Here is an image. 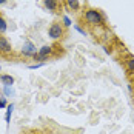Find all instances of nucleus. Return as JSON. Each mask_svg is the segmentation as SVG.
Returning <instances> with one entry per match:
<instances>
[{
	"instance_id": "nucleus-1",
	"label": "nucleus",
	"mask_w": 134,
	"mask_h": 134,
	"mask_svg": "<svg viewBox=\"0 0 134 134\" xmlns=\"http://www.w3.org/2000/svg\"><path fill=\"white\" fill-rule=\"evenodd\" d=\"M83 17H85L86 23H90V25H93V26H100V25H103L105 20H107V15L102 13V11L96 9V8H88V9H85Z\"/></svg>"
},
{
	"instance_id": "nucleus-2",
	"label": "nucleus",
	"mask_w": 134,
	"mask_h": 134,
	"mask_svg": "<svg viewBox=\"0 0 134 134\" xmlns=\"http://www.w3.org/2000/svg\"><path fill=\"white\" fill-rule=\"evenodd\" d=\"M65 34V26L62 23H53L48 28V37L51 40H60Z\"/></svg>"
},
{
	"instance_id": "nucleus-3",
	"label": "nucleus",
	"mask_w": 134,
	"mask_h": 134,
	"mask_svg": "<svg viewBox=\"0 0 134 134\" xmlns=\"http://www.w3.org/2000/svg\"><path fill=\"white\" fill-rule=\"evenodd\" d=\"M51 54H53V46H51V45H43V46L39 48V53L36 54L32 59H34V60H37L39 63H42V62L45 63V60H46Z\"/></svg>"
},
{
	"instance_id": "nucleus-4",
	"label": "nucleus",
	"mask_w": 134,
	"mask_h": 134,
	"mask_svg": "<svg viewBox=\"0 0 134 134\" xmlns=\"http://www.w3.org/2000/svg\"><path fill=\"white\" fill-rule=\"evenodd\" d=\"M20 53L23 54L25 57H34L36 54L39 53V49L36 48V45H34L31 40H26V42H23V46H22Z\"/></svg>"
},
{
	"instance_id": "nucleus-5",
	"label": "nucleus",
	"mask_w": 134,
	"mask_h": 134,
	"mask_svg": "<svg viewBox=\"0 0 134 134\" xmlns=\"http://www.w3.org/2000/svg\"><path fill=\"white\" fill-rule=\"evenodd\" d=\"M0 53H2V54H9V53H13L11 42L8 40L5 36H2V34H0Z\"/></svg>"
},
{
	"instance_id": "nucleus-6",
	"label": "nucleus",
	"mask_w": 134,
	"mask_h": 134,
	"mask_svg": "<svg viewBox=\"0 0 134 134\" xmlns=\"http://www.w3.org/2000/svg\"><path fill=\"white\" fill-rule=\"evenodd\" d=\"M43 5L49 13H55L59 8V0H43Z\"/></svg>"
},
{
	"instance_id": "nucleus-7",
	"label": "nucleus",
	"mask_w": 134,
	"mask_h": 134,
	"mask_svg": "<svg viewBox=\"0 0 134 134\" xmlns=\"http://www.w3.org/2000/svg\"><path fill=\"white\" fill-rule=\"evenodd\" d=\"M0 83H2V85H6V86H13L14 77L11 74H0Z\"/></svg>"
},
{
	"instance_id": "nucleus-8",
	"label": "nucleus",
	"mask_w": 134,
	"mask_h": 134,
	"mask_svg": "<svg viewBox=\"0 0 134 134\" xmlns=\"http://www.w3.org/2000/svg\"><path fill=\"white\" fill-rule=\"evenodd\" d=\"M68 5V8L71 9V11H79L80 9V2L79 0H65Z\"/></svg>"
},
{
	"instance_id": "nucleus-9",
	"label": "nucleus",
	"mask_w": 134,
	"mask_h": 134,
	"mask_svg": "<svg viewBox=\"0 0 134 134\" xmlns=\"http://www.w3.org/2000/svg\"><path fill=\"white\" fill-rule=\"evenodd\" d=\"M2 93H3V96L5 97H14V88L13 86H6V85H3L2 86Z\"/></svg>"
},
{
	"instance_id": "nucleus-10",
	"label": "nucleus",
	"mask_w": 134,
	"mask_h": 134,
	"mask_svg": "<svg viewBox=\"0 0 134 134\" xmlns=\"http://www.w3.org/2000/svg\"><path fill=\"white\" fill-rule=\"evenodd\" d=\"M13 109H14V103H8V107H6V114H5V122H6V123H9V122H11Z\"/></svg>"
},
{
	"instance_id": "nucleus-11",
	"label": "nucleus",
	"mask_w": 134,
	"mask_h": 134,
	"mask_svg": "<svg viewBox=\"0 0 134 134\" xmlns=\"http://www.w3.org/2000/svg\"><path fill=\"white\" fill-rule=\"evenodd\" d=\"M125 66H126V69L130 72H134V57H128L125 60Z\"/></svg>"
},
{
	"instance_id": "nucleus-12",
	"label": "nucleus",
	"mask_w": 134,
	"mask_h": 134,
	"mask_svg": "<svg viewBox=\"0 0 134 134\" xmlns=\"http://www.w3.org/2000/svg\"><path fill=\"white\" fill-rule=\"evenodd\" d=\"M6 31H8V23H6L5 17L0 15V34H5Z\"/></svg>"
},
{
	"instance_id": "nucleus-13",
	"label": "nucleus",
	"mask_w": 134,
	"mask_h": 134,
	"mask_svg": "<svg viewBox=\"0 0 134 134\" xmlns=\"http://www.w3.org/2000/svg\"><path fill=\"white\" fill-rule=\"evenodd\" d=\"M62 25H63L65 28L72 26V20H71V17H69V15H66V14H65V15L62 17Z\"/></svg>"
},
{
	"instance_id": "nucleus-14",
	"label": "nucleus",
	"mask_w": 134,
	"mask_h": 134,
	"mask_svg": "<svg viewBox=\"0 0 134 134\" xmlns=\"http://www.w3.org/2000/svg\"><path fill=\"white\" fill-rule=\"evenodd\" d=\"M72 26H74V29H76V31H77L79 34H82V36H86V31H85V29H83V28H82L80 25H77V23H74Z\"/></svg>"
},
{
	"instance_id": "nucleus-15",
	"label": "nucleus",
	"mask_w": 134,
	"mask_h": 134,
	"mask_svg": "<svg viewBox=\"0 0 134 134\" xmlns=\"http://www.w3.org/2000/svg\"><path fill=\"white\" fill-rule=\"evenodd\" d=\"M8 107V102H6V97H0V109Z\"/></svg>"
},
{
	"instance_id": "nucleus-16",
	"label": "nucleus",
	"mask_w": 134,
	"mask_h": 134,
	"mask_svg": "<svg viewBox=\"0 0 134 134\" xmlns=\"http://www.w3.org/2000/svg\"><path fill=\"white\" fill-rule=\"evenodd\" d=\"M43 65H45L43 62H42V63H32V65H29L28 68H29V69H39V68H42Z\"/></svg>"
},
{
	"instance_id": "nucleus-17",
	"label": "nucleus",
	"mask_w": 134,
	"mask_h": 134,
	"mask_svg": "<svg viewBox=\"0 0 134 134\" xmlns=\"http://www.w3.org/2000/svg\"><path fill=\"white\" fill-rule=\"evenodd\" d=\"M8 3V0H0V6H3V5H6Z\"/></svg>"
},
{
	"instance_id": "nucleus-18",
	"label": "nucleus",
	"mask_w": 134,
	"mask_h": 134,
	"mask_svg": "<svg viewBox=\"0 0 134 134\" xmlns=\"http://www.w3.org/2000/svg\"><path fill=\"white\" fill-rule=\"evenodd\" d=\"M126 88H128V91H130V93H133V85H128Z\"/></svg>"
},
{
	"instance_id": "nucleus-19",
	"label": "nucleus",
	"mask_w": 134,
	"mask_h": 134,
	"mask_svg": "<svg viewBox=\"0 0 134 134\" xmlns=\"http://www.w3.org/2000/svg\"><path fill=\"white\" fill-rule=\"evenodd\" d=\"M0 71H2V68H0Z\"/></svg>"
},
{
	"instance_id": "nucleus-20",
	"label": "nucleus",
	"mask_w": 134,
	"mask_h": 134,
	"mask_svg": "<svg viewBox=\"0 0 134 134\" xmlns=\"http://www.w3.org/2000/svg\"><path fill=\"white\" fill-rule=\"evenodd\" d=\"M133 79H134V76H133Z\"/></svg>"
},
{
	"instance_id": "nucleus-21",
	"label": "nucleus",
	"mask_w": 134,
	"mask_h": 134,
	"mask_svg": "<svg viewBox=\"0 0 134 134\" xmlns=\"http://www.w3.org/2000/svg\"><path fill=\"white\" fill-rule=\"evenodd\" d=\"M60 2H62V0H60Z\"/></svg>"
}]
</instances>
